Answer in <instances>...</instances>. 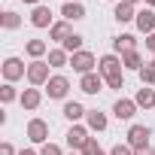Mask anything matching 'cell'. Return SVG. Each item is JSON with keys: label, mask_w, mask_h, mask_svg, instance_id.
<instances>
[{"label": "cell", "mask_w": 155, "mask_h": 155, "mask_svg": "<svg viewBox=\"0 0 155 155\" xmlns=\"http://www.w3.org/2000/svg\"><path fill=\"white\" fill-rule=\"evenodd\" d=\"M0 73H3V82H18V79H28V64L21 61V58H15V55H9V58H3V64H0Z\"/></svg>", "instance_id": "cell-1"}, {"label": "cell", "mask_w": 155, "mask_h": 155, "mask_svg": "<svg viewBox=\"0 0 155 155\" xmlns=\"http://www.w3.org/2000/svg\"><path fill=\"white\" fill-rule=\"evenodd\" d=\"M49 70H52V67H49L46 58H43V61H31V64H28V82H31L34 88H46L49 79H52Z\"/></svg>", "instance_id": "cell-2"}, {"label": "cell", "mask_w": 155, "mask_h": 155, "mask_svg": "<svg viewBox=\"0 0 155 155\" xmlns=\"http://www.w3.org/2000/svg\"><path fill=\"white\" fill-rule=\"evenodd\" d=\"M64 140H67L70 152H82V149H85V143L91 140V131H88V125H70V128H67V134H64Z\"/></svg>", "instance_id": "cell-3"}, {"label": "cell", "mask_w": 155, "mask_h": 155, "mask_svg": "<svg viewBox=\"0 0 155 155\" xmlns=\"http://www.w3.org/2000/svg\"><path fill=\"white\" fill-rule=\"evenodd\" d=\"M149 137H152V128H149V125H131L128 134H125V143H128L134 152H140V149L149 146Z\"/></svg>", "instance_id": "cell-4"}, {"label": "cell", "mask_w": 155, "mask_h": 155, "mask_svg": "<svg viewBox=\"0 0 155 155\" xmlns=\"http://www.w3.org/2000/svg\"><path fill=\"white\" fill-rule=\"evenodd\" d=\"M70 67L79 73V76H85V73H94L97 70V55L94 52H88V49H82V52H76V55H70Z\"/></svg>", "instance_id": "cell-5"}, {"label": "cell", "mask_w": 155, "mask_h": 155, "mask_svg": "<svg viewBox=\"0 0 155 155\" xmlns=\"http://www.w3.org/2000/svg\"><path fill=\"white\" fill-rule=\"evenodd\" d=\"M125 67H122V55L110 52V55H101L97 58V73L104 76V79H110V76H119Z\"/></svg>", "instance_id": "cell-6"}, {"label": "cell", "mask_w": 155, "mask_h": 155, "mask_svg": "<svg viewBox=\"0 0 155 155\" xmlns=\"http://www.w3.org/2000/svg\"><path fill=\"white\" fill-rule=\"evenodd\" d=\"M46 94L52 97V101H67V94H70V79L64 73H55L52 79H49V85H46Z\"/></svg>", "instance_id": "cell-7"}, {"label": "cell", "mask_w": 155, "mask_h": 155, "mask_svg": "<svg viewBox=\"0 0 155 155\" xmlns=\"http://www.w3.org/2000/svg\"><path fill=\"white\" fill-rule=\"evenodd\" d=\"M28 140H31L34 146L49 143V122H46V119H31V122H28Z\"/></svg>", "instance_id": "cell-8"}, {"label": "cell", "mask_w": 155, "mask_h": 155, "mask_svg": "<svg viewBox=\"0 0 155 155\" xmlns=\"http://www.w3.org/2000/svg\"><path fill=\"white\" fill-rule=\"evenodd\" d=\"M137 110H140V107H137L134 97H119V101L113 104V116H116L119 122H131V119L137 116Z\"/></svg>", "instance_id": "cell-9"}, {"label": "cell", "mask_w": 155, "mask_h": 155, "mask_svg": "<svg viewBox=\"0 0 155 155\" xmlns=\"http://www.w3.org/2000/svg\"><path fill=\"white\" fill-rule=\"evenodd\" d=\"M104 85H107V79H104L97 70L79 76V91H82V94H97V91H104Z\"/></svg>", "instance_id": "cell-10"}, {"label": "cell", "mask_w": 155, "mask_h": 155, "mask_svg": "<svg viewBox=\"0 0 155 155\" xmlns=\"http://www.w3.org/2000/svg\"><path fill=\"white\" fill-rule=\"evenodd\" d=\"M61 116H64L70 125H79V122L88 116V110H85L79 101H64V110H61Z\"/></svg>", "instance_id": "cell-11"}, {"label": "cell", "mask_w": 155, "mask_h": 155, "mask_svg": "<svg viewBox=\"0 0 155 155\" xmlns=\"http://www.w3.org/2000/svg\"><path fill=\"white\" fill-rule=\"evenodd\" d=\"M31 25H34V28H52V25H55L52 9H49V6H43V3H40V6H34V9H31Z\"/></svg>", "instance_id": "cell-12"}, {"label": "cell", "mask_w": 155, "mask_h": 155, "mask_svg": "<svg viewBox=\"0 0 155 155\" xmlns=\"http://www.w3.org/2000/svg\"><path fill=\"white\" fill-rule=\"evenodd\" d=\"M134 25H137V31H140V34H146V37H149V34H155V9H149V6H146V9H140V12H137V18H134Z\"/></svg>", "instance_id": "cell-13"}, {"label": "cell", "mask_w": 155, "mask_h": 155, "mask_svg": "<svg viewBox=\"0 0 155 155\" xmlns=\"http://www.w3.org/2000/svg\"><path fill=\"white\" fill-rule=\"evenodd\" d=\"M113 18H116L119 25H128V21H134V18H137V9H134V3H128V0H119V3L113 6Z\"/></svg>", "instance_id": "cell-14"}, {"label": "cell", "mask_w": 155, "mask_h": 155, "mask_svg": "<svg viewBox=\"0 0 155 155\" xmlns=\"http://www.w3.org/2000/svg\"><path fill=\"white\" fill-rule=\"evenodd\" d=\"M61 18H64V21H82V18H85V3H79V0L64 3V6H61Z\"/></svg>", "instance_id": "cell-15"}, {"label": "cell", "mask_w": 155, "mask_h": 155, "mask_svg": "<svg viewBox=\"0 0 155 155\" xmlns=\"http://www.w3.org/2000/svg\"><path fill=\"white\" fill-rule=\"evenodd\" d=\"M25 52H28L31 61H43V58L49 55V43H46V40H28V43H25Z\"/></svg>", "instance_id": "cell-16"}, {"label": "cell", "mask_w": 155, "mask_h": 155, "mask_svg": "<svg viewBox=\"0 0 155 155\" xmlns=\"http://www.w3.org/2000/svg\"><path fill=\"white\" fill-rule=\"evenodd\" d=\"M40 104H43V91H40V88H34V85H31V88H25V91H21V107H25L28 113L40 110Z\"/></svg>", "instance_id": "cell-17"}, {"label": "cell", "mask_w": 155, "mask_h": 155, "mask_svg": "<svg viewBox=\"0 0 155 155\" xmlns=\"http://www.w3.org/2000/svg\"><path fill=\"white\" fill-rule=\"evenodd\" d=\"M85 125H88V131H107L110 128V119H107V113H101V110H88V116H85Z\"/></svg>", "instance_id": "cell-18"}, {"label": "cell", "mask_w": 155, "mask_h": 155, "mask_svg": "<svg viewBox=\"0 0 155 155\" xmlns=\"http://www.w3.org/2000/svg\"><path fill=\"white\" fill-rule=\"evenodd\" d=\"M134 49H137V37L134 34H119L113 40V52L116 55H125V52H134Z\"/></svg>", "instance_id": "cell-19"}, {"label": "cell", "mask_w": 155, "mask_h": 155, "mask_svg": "<svg viewBox=\"0 0 155 155\" xmlns=\"http://www.w3.org/2000/svg\"><path fill=\"white\" fill-rule=\"evenodd\" d=\"M70 34H73V28H70V21H64V18L49 28V40H55V43H61V46H64V40H67Z\"/></svg>", "instance_id": "cell-20"}, {"label": "cell", "mask_w": 155, "mask_h": 155, "mask_svg": "<svg viewBox=\"0 0 155 155\" xmlns=\"http://www.w3.org/2000/svg\"><path fill=\"white\" fill-rule=\"evenodd\" d=\"M134 101H137V107H140V110H152V107H155V88H152V85L137 88Z\"/></svg>", "instance_id": "cell-21"}, {"label": "cell", "mask_w": 155, "mask_h": 155, "mask_svg": "<svg viewBox=\"0 0 155 155\" xmlns=\"http://www.w3.org/2000/svg\"><path fill=\"white\" fill-rule=\"evenodd\" d=\"M46 61H49V67H52V70L70 67V55H67V52H64L61 46H58V49H49V58H46Z\"/></svg>", "instance_id": "cell-22"}, {"label": "cell", "mask_w": 155, "mask_h": 155, "mask_svg": "<svg viewBox=\"0 0 155 155\" xmlns=\"http://www.w3.org/2000/svg\"><path fill=\"white\" fill-rule=\"evenodd\" d=\"M143 64H146V61H143L140 49H134V52H125V55H122V67H125V70H137V73H140V70H143Z\"/></svg>", "instance_id": "cell-23"}, {"label": "cell", "mask_w": 155, "mask_h": 155, "mask_svg": "<svg viewBox=\"0 0 155 155\" xmlns=\"http://www.w3.org/2000/svg\"><path fill=\"white\" fill-rule=\"evenodd\" d=\"M82 43H85V37L73 31V34H70V37L64 40V46H61V49H64L67 55H76V52H82Z\"/></svg>", "instance_id": "cell-24"}, {"label": "cell", "mask_w": 155, "mask_h": 155, "mask_svg": "<svg viewBox=\"0 0 155 155\" xmlns=\"http://www.w3.org/2000/svg\"><path fill=\"white\" fill-rule=\"evenodd\" d=\"M0 25H3V31H18L21 28V15L12 12V9H6L3 15H0Z\"/></svg>", "instance_id": "cell-25"}, {"label": "cell", "mask_w": 155, "mask_h": 155, "mask_svg": "<svg viewBox=\"0 0 155 155\" xmlns=\"http://www.w3.org/2000/svg\"><path fill=\"white\" fill-rule=\"evenodd\" d=\"M0 101H3V104H12V101H21V94H18V88H15L12 82H3V85H0Z\"/></svg>", "instance_id": "cell-26"}, {"label": "cell", "mask_w": 155, "mask_h": 155, "mask_svg": "<svg viewBox=\"0 0 155 155\" xmlns=\"http://www.w3.org/2000/svg\"><path fill=\"white\" fill-rule=\"evenodd\" d=\"M140 82H143V85H155V61L143 64V70H140Z\"/></svg>", "instance_id": "cell-27"}, {"label": "cell", "mask_w": 155, "mask_h": 155, "mask_svg": "<svg viewBox=\"0 0 155 155\" xmlns=\"http://www.w3.org/2000/svg\"><path fill=\"white\" fill-rule=\"evenodd\" d=\"M82 155H110V152H104V149L97 146V137H91V140L85 143V149H82Z\"/></svg>", "instance_id": "cell-28"}, {"label": "cell", "mask_w": 155, "mask_h": 155, "mask_svg": "<svg viewBox=\"0 0 155 155\" xmlns=\"http://www.w3.org/2000/svg\"><path fill=\"white\" fill-rule=\"evenodd\" d=\"M40 155H64V149H61L58 143H52V140H49V143H43V146H40Z\"/></svg>", "instance_id": "cell-29"}, {"label": "cell", "mask_w": 155, "mask_h": 155, "mask_svg": "<svg viewBox=\"0 0 155 155\" xmlns=\"http://www.w3.org/2000/svg\"><path fill=\"white\" fill-rule=\"evenodd\" d=\"M107 88H116V91H122V88H125V73H119V76H110V79H107Z\"/></svg>", "instance_id": "cell-30"}, {"label": "cell", "mask_w": 155, "mask_h": 155, "mask_svg": "<svg viewBox=\"0 0 155 155\" xmlns=\"http://www.w3.org/2000/svg\"><path fill=\"white\" fill-rule=\"evenodd\" d=\"M110 155H134V149H131L128 143H116V146L110 149Z\"/></svg>", "instance_id": "cell-31"}, {"label": "cell", "mask_w": 155, "mask_h": 155, "mask_svg": "<svg viewBox=\"0 0 155 155\" xmlns=\"http://www.w3.org/2000/svg\"><path fill=\"white\" fill-rule=\"evenodd\" d=\"M0 155H18V152H15V146L9 140H3V143H0Z\"/></svg>", "instance_id": "cell-32"}, {"label": "cell", "mask_w": 155, "mask_h": 155, "mask_svg": "<svg viewBox=\"0 0 155 155\" xmlns=\"http://www.w3.org/2000/svg\"><path fill=\"white\" fill-rule=\"evenodd\" d=\"M146 49L155 55V34H149V37H146Z\"/></svg>", "instance_id": "cell-33"}, {"label": "cell", "mask_w": 155, "mask_h": 155, "mask_svg": "<svg viewBox=\"0 0 155 155\" xmlns=\"http://www.w3.org/2000/svg\"><path fill=\"white\" fill-rule=\"evenodd\" d=\"M18 155H40V149H34V146H28V149H18Z\"/></svg>", "instance_id": "cell-34"}, {"label": "cell", "mask_w": 155, "mask_h": 155, "mask_svg": "<svg viewBox=\"0 0 155 155\" xmlns=\"http://www.w3.org/2000/svg\"><path fill=\"white\" fill-rule=\"evenodd\" d=\"M134 155H155V149H152V146H146V149H140V152H134Z\"/></svg>", "instance_id": "cell-35"}, {"label": "cell", "mask_w": 155, "mask_h": 155, "mask_svg": "<svg viewBox=\"0 0 155 155\" xmlns=\"http://www.w3.org/2000/svg\"><path fill=\"white\" fill-rule=\"evenodd\" d=\"M21 3H28V6H40L43 0H21Z\"/></svg>", "instance_id": "cell-36"}, {"label": "cell", "mask_w": 155, "mask_h": 155, "mask_svg": "<svg viewBox=\"0 0 155 155\" xmlns=\"http://www.w3.org/2000/svg\"><path fill=\"white\" fill-rule=\"evenodd\" d=\"M146 6H149V9H155V0H146Z\"/></svg>", "instance_id": "cell-37"}, {"label": "cell", "mask_w": 155, "mask_h": 155, "mask_svg": "<svg viewBox=\"0 0 155 155\" xmlns=\"http://www.w3.org/2000/svg\"><path fill=\"white\" fill-rule=\"evenodd\" d=\"M128 3H134V6H137V3H140V0H128Z\"/></svg>", "instance_id": "cell-38"}, {"label": "cell", "mask_w": 155, "mask_h": 155, "mask_svg": "<svg viewBox=\"0 0 155 155\" xmlns=\"http://www.w3.org/2000/svg\"><path fill=\"white\" fill-rule=\"evenodd\" d=\"M67 155H82V152H67Z\"/></svg>", "instance_id": "cell-39"}, {"label": "cell", "mask_w": 155, "mask_h": 155, "mask_svg": "<svg viewBox=\"0 0 155 155\" xmlns=\"http://www.w3.org/2000/svg\"><path fill=\"white\" fill-rule=\"evenodd\" d=\"M110 3H119V0H110Z\"/></svg>", "instance_id": "cell-40"}, {"label": "cell", "mask_w": 155, "mask_h": 155, "mask_svg": "<svg viewBox=\"0 0 155 155\" xmlns=\"http://www.w3.org/2000/svg\"><path fill=\"white\" fill-rule=\"evenodd\" d=\"M64 3H70V0H64Z\"/></svg>", "instance_id": "cell-41"}, {"label": "cell", "mask_w": 155, "mask_h": 155, "mask_svg": "<svg viewBox=\"0 0 155 155\" xmlns=\"http://www.w3.org/2000/svg\"><path fill=\"white\" fill-rule=\"evenodd\" d=\"M152 61H155V58H152Z\"/></svg>", "instance_id": "cell-42"}]
</instances>
